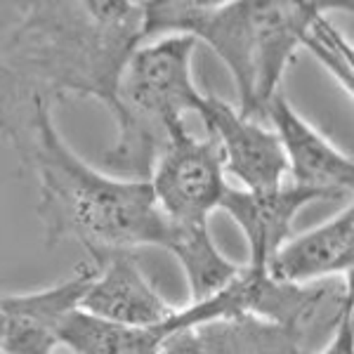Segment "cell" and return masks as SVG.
<instances>
[{"mask_svg": "<svg viewBox=\"0 0 354 354\" xmlns=\"http://www.w3.org/2000/svg\"><path fill=\"white\" fill-rule=\"evenodd\" d=\"M142 43V3H28L8 55L38 83L97 97L116 121L118 83Z\"/></svg>", "mask_w": 354, "mask_h": 354, "instance_id": "cell-2", "label": "cell"}, {"mask_svg": "<svg viewBox=\"0 0 354 354\" xmlns=\"http://www.w3.org/2000/svg\"><path fill=\"white\" fill-rule=\"evenodd\" d=\"M333 196L305 187L281 185L270 192H248L227 187L220 208L236 222L248 243V265L265 272L272 255L293 236V222L305 205L314 201H330Z\"/></svg>", "mask_w": 354, "mask_h": 354, "instance_id": "cell-10", "label": "cell"}, {"mask_svg": "<svg viewBox=\"0 0 354 354\" xmlns=\"http://www.w3.org/2000/svg\"><path fill=\"white\" fill-rule=\"evenodd\" d=\"M156 354H187V352H185V350H182V347H180V345H175V342H173V340H170V338H168V340H165V342H163V347H161V350H158Z\"/></svg>", "mask_w": 354, "mask_h": 354, "instance_id": "cell-18", "label": "cell"}, {"mask_svg": "<svg viewBox=\"0 0 354 354\" xmlns=\"http://www.w3.org/2000/svg\"><path fill=\"white\" fill-rule=\"evenodd\" d=\"M317 354H352V312L345 314L330 340Z\"/></svg>", "mask_w": 354, "mask_h": 354, "instance_id": "cell-17", "label": "cell"}, {"mask_svg": "<svg viewBox=\"0 0 354 354\" xmlns=\"http://www.w3.org/2000/svg\"><path fill=\"white\" fill-rule=\"evenodd\" d=\"M170 340L187 354H310L288 330L253 314L198 324Z\"/></svg>", "mask_w": 354, "mask_h": 354, "instance_id": "cell-13", "label": "cell"}, {"mask_svg": "<svg viewBox=\"0 0 354 354\" xmlns=\"http://www.w3.org/2000/svg\"><path fill=\"white\" fill-rule=\"evenodd\" d=\"M326 15L328 12L314 17L305 38H302V45H305V48L328 68L330 76L352 95V48H350V43L342 38V33L330 26Z\"/></svg>", "mask_w": 354, "mask_h": 354, "instance_id": "cell-16", "label": "cell"}, {"mask_svg": "<svg viewBox=\"0 0 354 354\" xmlns=\"http://www.w3.org/2000/svg\"><path fill=\"white\" fill-rule=\"evenodd\" d=\"M156 208L173 230H210V215L227 192L218 142L194 137L187 125L170 133L149 175Z\"/></svg>", "mask_w": 354, "mask_h": 354, "instance_id": "cell-5", "label": "cell"}, {"mask_svg": "<svg viewBox=\"0 0 354 354\" xmlns=\"http://www.w3.org/2000/svg\"><path fill=\"white\" fill-rule=\"evenodd\" d=\"M31 104L28 163L41 187L38 215L48 245L73 239L97 260L133 253L142 245L163 248L168 225L149 182L125 180L85 163L57 130L50 97L33 93Z\"/></svg>", "mask_w": 354, "mask_h": 354, "instance_id": "cell-1", "label": "cell"}, {"mask_svg": "<svg viewBox=\"0 0 354 354\" xmlns=\"http://www.w3.org/2000/svg\"><path fill=\"white\" fill-rule=\"evenodd\" d=\"M168 335L161 326L135 328L104 322L100 317L73 310L64 319L57 335V345L71 354H156Z\"/></svg>", "mask_w": 354, "mask_h": 354, "instance_id": "cell-14", "label": "cell"}, {"mask_svg": "<svg viewBox=\"0 0 354 354\" xmlns=\"http://www.w3.org/2000/svg\"><path fill=\"white\" fill-rule=\"evenodd\" d=\"M354 265V208L347 205L338 215L310 232L293 234L272 260L265 274L279 283H319L324 279L350 277Z\"/></svg>", "mask_w": 354, "mask_h": 354, "instance_id": "cell-12", "label": "cell"}, {"mask_svg": "<svg viewBox=\"0 0 354 354\" xmlns=\"http://www.w3.org/2000/svg\"><path fill=\"white\" fill-rule=\"evenodd\" d=\"M175 255L185 272L192 302L208 300L220 293L232 279L241 272V265L232 262L215 245L210 230H173L168 227V239L163 245Z\"/></svg>", "mask_w": 354, "mask_h": 354, "instance_id": "cell-15", "label": "cell"}, {"mask_svg": "<svg viewBox=\"0 0 354 354\" xmlns=\"http://www.w3.org/2000/svg\"><path fill=\"white\" fill-rule=\"evenodd\" d=\"M0 133H3V135H12V128H10L8 121H5L3 116H0Z\"/></svg>", "mask_w": 354, "mask_h": 354, "instance_id": "cell-19", "label": "cell"}, {"mask_svg": "<svg viewBox=\"0 0 354 354\" xmlns=\"http://www.w3.org/2000/svg\"><path fill=\"white\" fill-rule=\"evenodd\" d=\"M95 270L26 295H0V354H55L64 319L81 307Z\"/></svg>", "mask_w": 354, "mask_h": 354, "instance_id": "cell-9", "label": "cell"}, {"mask_svg": "<svg viewBox=\"0 0 354 354\" xmlns=\"http://www.w3.org/2000/svg\"><path fill=\"white\" fill-rule=\"evenodd\" d=\"M265 118L281 145L290 185L324 192L333 198L352 192L354 163L350 153L340 151L328 137L302 118L281 90L262 109V121Z\"/></svg>", "mask_w": 354, "mask_h": 354, "instance_id": "cell-6", "label": "cell"}, {"mask_svg": "<svg viewBox=\"0 0 354 354\" xmlns=\"http://www.w3.org/2000/svg\"><path fill=\"white\" fill-rule=\"evenodd\" d=\"M205 133L218 142L222 170L236 177L248 192H270L286 180V158L272 128L245 118L236 106L215 95H205L201 113Z\"/></svg>", "mask_w": 354, "mask_h": 354, "instance_id": "cell-7", "label": "cell"}, {"mask_svg": "<svg viewBox=\"0 0 354 354\" xmlns=\"http://www.w3.org/2000/svg\"><path fill=\"white\" fill-rule=\"evenodd\" d=\"M198 43L189 36H163L142 43L130 55L118 83L116 142L104 165L125 180H149L170 133L185 125V113L205 109V95L194 83Z\"/></svg>", "mask_w": 354, "mask_h": 354, "instance_id": "cell-3", "label": "cell"}, {"mask_svg": "<svg viewBox=\"0 0 354 354\" xmlns=\"http://www.w3.org/2000/svg\"><path fill=\"white\" fill-rule=\"evenodd\" d=\"M163 36H189L196 43H208L234 76L236 111L255 118V33L250 3H142V41L149 43Z\"/></svg>", "mask_w": 354, "mask_h": 354, "instance_id": "cell-4", "label": "cell"}, {"mask_svg": "<svg viewBox=\"0 0 354 354\" xmlns=\"http://www.w3.org/2000/svg\"><path fill=\"white\" fill-rule=\"evenodd\" d=\"M352 3H324V0H250L255 33V118L262 121V109L281 90L283 73L302 48L312 19L322 12L347 8Z\"/></svg>", "mask_w": 354, "mask_h": 354, "instance_id": "cell-8", "label": "cell"}, {"mask_svg": "<svg viewBox=\"0 0 354 354\" xmlns=\"http://www.w3.org/2000/svg\"><path fill=\"white\" fill-rule=\"evenodd\" d=\"M100 265L83 293V312L135 328H156L175 314V307L153 288L133 253H113Z\"/></svg>", "mask_w": 354, "mask_h": 354, "instance_id": "cell-11", "label": "cell"}]
</instances>
